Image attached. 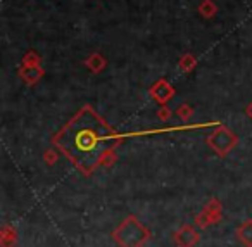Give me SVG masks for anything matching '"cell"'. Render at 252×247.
<instances>
[{
    "instance_id": "1",
    "label": "cell",
    "mask_w": 252,
    "mask_h": 247,
    "mask_svg": "<svg viewBox=\"0 0 252 247\" xmlns=\"http://www.w3.org/2000/svg\"><path fill=\"white\" fill-rule=\"evenodd\" d=\"M114 143L112 132L94 114L83 111L59 135V145L78 168H94Z\"/></svg>"
}]
</instances>
